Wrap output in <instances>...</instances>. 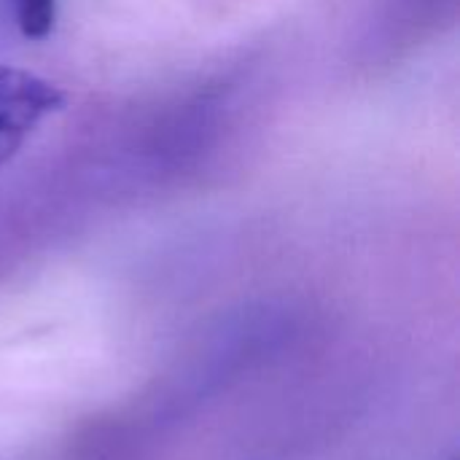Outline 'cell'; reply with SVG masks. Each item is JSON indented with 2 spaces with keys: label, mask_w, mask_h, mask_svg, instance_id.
<instances>
[{
  "label": "cell",
  "mask_w": 460,
  "mask_h": 460,
  "mask_svg": "<svg viewBox=\"0 0 460 460\" xmlns=\"http://www.w3.org/2000/svg\"><path fill=\"white\" fill-rule=\"evenodd\" d=\"M65 102V92L49 78L0 65V170Z\"/></svg>",
  "instance_id": "cell-1"
},
{
  "label": "cell",
  "mask_w": 460,
  "mask_h": 460,
  "mask_svg": "<svg viewBox=\"0 0 460 460\" xmlns=\"http://www.w3.org/2000/svg\"><path fill=\"white\" fill-rule=\"evenodd\" d=\"M13 22L27 40H46L57 24V0H8Z\"/></svg>",
  "instance_id": "cell-2"
},
{
  "label": "cell",
  "mask_w": 460,
  "mask_h": 460,
  "mask_svg": "<svg viewBox=\"0 0 460 460\" xmlns=\"http://www.w3.org/2000/svg\"><path fill=\"white\" fill-rule=\"evenodd\" d=\"M453 460H458V458H453Z\"/></svg>",
  "instance_id": "cell-3"
}]
</instances>
